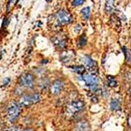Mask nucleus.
<instances>
[{
  "instance_id": "1",
  "label": "nucleus",
  "mask_w": 131,
  "mask_h": 131,
  "mask_svg": "<svg viewBox=\"0 0 131 131\" xmlns=\"http://www.w3.org/2000/svg\"><path fill=\"white\" fill-rule=\"evenodd\" d=\"M20 113H21V110H20V106L18 102H15V101L11 102L8 105V106H7V117H8V120L11 123H15L19 117Z\"/></svg>"
},
{
  "instance_id": "2",
  "label": "nucleus",
  "mask_w": 131,
  "mask_h": 131,
  "mask_svg": "<svg viewBox=\"0 0 131 131\" xmlns=\"http://www.w3.org/2000/svg\"><path fill=\"white\" fill-rule=\"evenodd\" d=\"M18 83L21 87L31 89V88H33L34 83H35V76L30 72H23L18 79Z\"/></svg>"
},
{
  "instance_id": "3",
  "label": "nucleus",
  "mask_w": 131,
  "mask_h": 131,
  "mask_svg": "<svg viewBox=\"0 0 131 131\" xmlns=\"http://www.w3.org/2000/svg\"><path fill=\"white\" fill-rule=\"evenodd\" d=\"M84 102L82 100H74L72 101L71 103L68 104L67 108H66V114L67 116H75L77 113L81 112L84 108Z\"/></svg>"
},
{
  "instance_id": "4",
  "label": "nucleus",
  "mask_w": 131,
  "mask_h": 131,
  "mask_svg": "<svg viewBox=\"0 0 131 131\" xmlns=\"http://www.w3.org/2000/svg\"><path fill=\"white\" fill-rule=\"evenodd\" d=\"M79 77H80V80L84 82V83L89 88L95 86V85H98L99 79L97 77V75L94 74V73L87 72V73H84L83 75H79Z\"/></svg>"
},
{
  "instance_id": "5",
  "label": "nucleus",
  "mask_w": 131,
  "mask_h": 131,
  "mask_svg": "<svg viewBox=\"0 0 131 131\" xmlns=\"http://www.w3.org/2000/svg\"><path fill=\"white\" fill-rule=\"evenodd\" d=\"M56 19L59 23V25H66L70 24L72 22V16L69 12H67L64 9H61L57 12Z\"/></svg>"
},
{
  "instance_id": "6",
  "label": "nucleus",
  "mask_w": 131,
  "mask_h": 131,
  "mask_svg": "<svg viewBox=\"0 0 131 131\" xmlns=\"http://www.w3.org/2000/svg\"><path fill=\"white\" fill-rule=\"evenodd\" d=\"M83 62L84 64V66L87 68L88 72H91V73H94V74H97V71H98V68L96 65V62L94 60L89 56V55H84L83 58Z\"/></svg>"
},
{
  "instance_id": "7",
  "label": "nucleus",
  "mask_w": 131,
  "mask_h": 131,
  "mask_svg": "<svg viewBox=\"0 0 131 131\" xmlns=\"http://www.w3.org/2000/svg\"><path fill=\"white\" fill-rule=\"evenodd\" d=\"M64 87V82L61 80V79H57L53 82L51 84H50V93L53 95H58L61 93L62 89Z\"/></svg>"
},
{
  "instance_id": "8",
  "label": "nucleus",
  "mask_w": 131,
  "mask_h": 131,
  "mask_svg": "<svg viewBox=\"0 0 131 131\" xmlns=\"http://www.w3.org/2000/svg\"><path fill=\"white\" fill-rule=\"evenodd\" d=\"M74 59L75 53L73 50H66V51H63L62 53H61V55H60V60L63 64L71 63L72 61H73Z\"/></svg>"
},
{
  "instance_id": "9",
  "label": "nucleus",
  "mask_w": 131,
  "mask_h": 131,
  "mask_svg": "<svg viewBox=\"0 0 131 131\" xmlns=\"http://www.w3.org/2000/svg\"><path fill=\"white\" fill-rule=\"evenodd\" d=\"M18 105L20 107H29L32 105H35L32 98V94H25L22 95L18 100Z\"/></svg>"
},
{
  "instance_id": "10",
  "label": "nucleus",
  "mask_w": 131,
  "mask_h": 131,
  "mask_svg": "<svg viewBox=\"0 0 131 131\" xmlns=\"http://www.w3.org/2000/svg\"><path fill=\"white\" fill-rule=\"evenodd\" d=\"M51 41L54 44V46L56 48L60 49V50H64L66 48V46H67V40L64 38H60L55 36V37H53L51 39Z\"/></svg>"
},
{
  "instance_id": "11",
  "label": "nucleus",
  "mask_w": 131,
  "mask_h": 131,
  "mask_svg": "<svg viewBox=\"0 0 131 131\" xmlns=\"http://www.w3.org/2000/svg\"><path fill=\"white\" fill-rule=\"evenodd\" d=\"M91 127L87 120H80L76 123L74 127V131H90Z\"/></svg>"
},
{
  "instance_id": "12",
  "label": "nucleus",
  "mask_w": 131,
  "mask_h": 131,
  "mask_svg": "<svg viewBox=\"0 0 131 131\" xmlns=\"http://www.w3.org/2000/svg\"><path fill=\"white\" fill-rule=\"evenodd\" d=\"M116 0H105V10L107 14H112L116 9V6H115Z\"/></svg>"
},
{
  "instance_id": "13",
  "label": "nucleus",
  "mask_w": 131,
  "mask_h": 131,
  "mask_svg": "<svg viewBox=\"0 0 131 131\" xmlns=\"http://www.w3.org/2000/svg\"><path fill=\"white\" fill-rule=\"evenodd\" d=\"M73 72L75 73H77L78 75H83L85 73V67L83 65H75V66H72L71 67Z\"/></svg>"
},
{
  "instance_id": "14",
  "label": "nucleus",
  "mask_w": 131,
  "mask_h": 131,
  "mask_svg": "<svg viewBox=\"0 0 131 131\" xmlns=\"http://www.w3.org/2000/svg\"><path fill=\"white\" fill-rule=\"evenodd\" d=\"M120 102L118 99H112L110 101V108H111L113 111H117V110L120 109Z\"/></svg>"
},
{
  "instance_id": "15",
  "label": "nucleus",
  "mask_w": 131,
  "mask_h": 131,
  "mask_svg": "<svg viewBox=\"0 0 131 131\" xmlns=\"http://www.w3.org/2000/svg\"><path fill=\"white\" fill-rule=\"evenodd\" d=\"M106 80L108 86H110V87H116V86H117V81H116V79L115 77L109 75V76L106 77Z\"/></svg>"
},
{
  "instance_id": "16",
  "label": "nucleus",
  "mask_w": 131,
  "mask_h": 131,
  "mask_svg": "<svg viewBox=\"0 0 131 131\" xmlns=\"http://www.w3.org/2000/svg\"><path fill=\"white\" fill-rule=\"evenodd\" d=\"M90 11H91V10H90L89 7H84V8L82 9L81 13H82V15H83V19H84V20L89 19L90 15H91V12H90Z\"/></svg>"
},
{
  "instance_id": "17",
  "label": "nucleus",
  "mask_w": 131,
  "mask_h": 131,
  "mask_svg": "<svg viewBox=\"0 0 131 131\" xmlns=\"http://www.w3.org/2000/svg\"><path fill=\"white\" fill-rule=\"evenodd\" d=\"M122 51L124 52V54H125L126 61H127V63H130V62H131V55H130V52H129V50H127L126 47H122Z\"/></svg>"
},
{
  "instance_id": "18",
  "label": "nucleus",
  "mask_w": 131,
  "mask_h": 131,
  "mask_svg": "<svg viewBox=\"0 0 131 131\" xmlns=\"http://www.w3.org/2000/svg\"><path fill=\"white\" fill-rule=\"evenodd\" d=\"M86 43H87V39H86V36L83 34V35H82L81 37L79 38L78 45H79V47H83L86 45Z\"/></svg>"
},
{
  "instance_id": "19",
  "label": "nucleus",
  "mask_w": 131,
  "mask_h": 131,
  "mask_svg": "<svg viewBox=\"0 0 131 131\" xmlns=\"http://www.w3.org/2000/svg\"><path fill=\"white\" fill-rule=\"evenodd\" d=\"M84 3V0H73L72 2V6L73 7H79Z\"/></svg>"
},
{
  "instance_id": "20",
  "label": "nucleus",
  "mask_w": 131,
  "mask_h": 131,
  "mask_svg": "<svg viewBox=\"0 0 131 131\" xmlns=\"http://www.w3.org/2000/svg\"><path fill=\"white\" fill-rule=\"evenodd\" d=\"M4 131H21V129H20V127H18V126H13V127H7Z\"/></svg>"
},
{
  "instance_id": "21",
  "label": "nucleus",
  "mask_w": 131,
  "mask_h": 131,
  "mask_svg": "<svg viewBox=\"0 0 131 131\" xmlns=\"http://www.w3.org/2000/svg\"><path fill=\"white\" fill-rule=\"evenodd\" d=\"M10 78L9 77H7V78H5L4 79V81H3L2 83V87H7V85L9 84V83H10Z\"/></svg>"
},
{
  "instance_id": "22",
  "label": "nucleus",
  "mask_w": 131,
  "mask_h": 131,
  "mask_svg": "<svg viewBox=\"0 0 131 131\" xmlns=\"http://www.w3.org/2000/svg\"><path fill=\"white\" fill-rule=\"evenodd\" d=\"M91 101H92L93 103H97V102H98V99H97L95 94H93L92 95H91Z\"/></svg>"
},
{
  "instance_id": "23",
  "label": "nucleus",
  "mask_w": 131,
  "mask_h": 131,
  "mask_svg": "<svg viewBox=\"0 0 131 131\" xmlns=\"http://www.w3.org/2000/svg\"><path fill=\"white\" fill-rule=\"evenodd\" d=\"M14 1H15V0H8V3H7V10H8L9 7L12 6V4L14 3Z\"/></svg>"
},
{
  "instance_id": "24",
  "label": "nucleus",
  "mask_w": 131,
  "mask_h": 131,
  "mask_svg": "<svg viewBox=\"0 0 131 131\" xmlns=\"http://www.w3.org/2000/svg\"><path fill=\"white\" fill-rule=\"evenodd\" d=\"M80 30H81V25H76V28H75V32L78 33Z\"/></svg>"
},
{
  "instance_id": "25",
  "label": "nucleus",
  "mask_w": 131,
  "mask_h": 131,
  "mask_svg": "<svg viewBox=\"0 0 131 131\" xmlns=\"http://www.w3.org/2000/svg\"><path fill=\"white\" fill-rule=\"evenodd\" d=\"M21 131H35L33 128H25V129H23V130H21Z\"/></svg>"
},
{
  "instance_id": "26",
  "label": "nucleus",
  "mask_w": 131,
  "mask_h": 131,
  "mask_svg": "<svg viewBox=\"0 0 131 131\" xmlns=\"http://www.w3.org/2000/svg\"><path fill=\"white\" fill-rule=\"evenodd\" d=\"M48 61V60H43V61H41V64H46Z\"/></svg>"
},
{
  "instance_id": "27",
  "label": "nucleus",
  "mask_w": 131,
  "mask_h": 131,
  "mask_svg": "<svg viewBox=\"0 0 131 131\" xmlns=\"http://www.w3.org/2000/svg\"><path fill=\"white\" fill-rule=\"evenodd\" d=\"M128 125L131 127V116L128 117Z\"/></svg>"
},
{
  "instance_id": "28",
  "label": "nucleus",
  "mask_w": 131,
  "mask_h": 131,
  "mask_svg": "<svg viewBox=\"0 0 131 131\" xmlns=\"http://www.w3.org/2000/svg\"><path fill=\"white\" fill-rule=\"evenodd\" d=\"M128 93H129V94H131V87L129 88V90H128Z\"/></svg>"
},
{
  "instance_id": "29",
  "label": "nucleus",
  "mask_w": 131,
  "mask_h": 131,
  "mask_svg": "<svg viewBox=\"0 0 131 131\" xmlns=\"http://www.w3.org/2000/svg\"><path fill=\"white\" fill-rule=\"evenodd\" d=\"M52 0H47V2H51Z\"/></svg>"
}]
</instances>
